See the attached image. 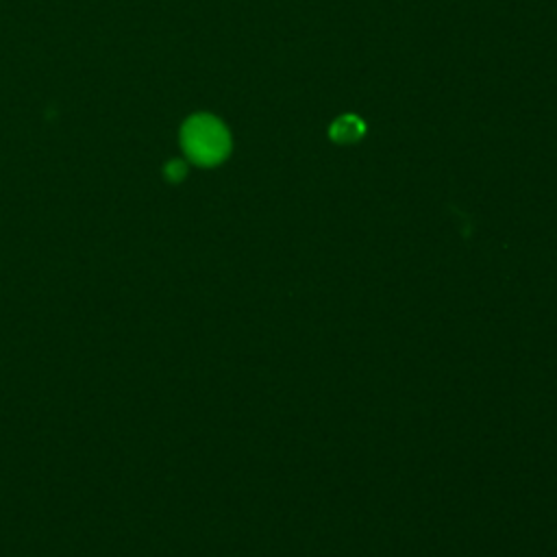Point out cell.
<instances>
[{
	"label": "cell",
	"instance_id": "obj_2",
	"mask_svg": "<svg viewBox=\"0 0 557 557\" xmlns=\"http://www.w3.org/2000/svg\"><path fill=\"white\" fill-rule=\"evenodd\" d=\"M360 133H362V122L355 118H342L336 122V127H333V138L342 142L357 140L360 138Z\"/></svg>",
	"mask_w": 557,
	"mask_h": 557
},
{
	"label": "cell",
	"instance_id": "obj_3",
	"mask_svg": "<svg viewBox=\"0 0 557 557\" xmlns=\"http://www.w3.org/2000/svg\"><path fill=\"white\" fill-rule=\"evenodd\" d=\"M164 175L168 181H181L185 177V164L179 162V159H175V162H168L166 168H164Z\"/></svg>",
	"mask_w": 557,
	"mask_h": 557
},
{
	"label": "cell",
	"instance_id": "obj_1",
	"mask_svg": "<svg viewBox=\"0 0 557 557\" xmlns=\"http://www.w3.org/2000/svg\"><path fill=\"white\" fill-rule=\"evenodd\" d=\"M183 151L198 166H216L229 155V131L214 116H194L181 131Z\"/></svg>",
	"mask_w": 557,
	"mask_h": 557
}]
</instances>
